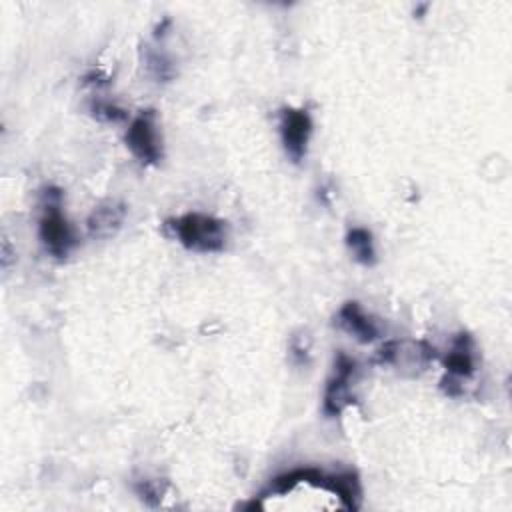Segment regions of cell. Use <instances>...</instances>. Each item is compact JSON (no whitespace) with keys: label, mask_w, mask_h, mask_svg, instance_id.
Masks as SVG:
<instances>
[{"label":"cell","mask_w":512,"mask_h":512,"mask_svg":"<svg viewBox=\"0 0 512 512\" xmlns=\"http://www.w3.org/2000/svg\"><path fill=\"white\" fill-rule=\"evenodd\" d=\"M90 112L100 122H114L116 124V122H122V120L128 118L126 110H122L120 106H116V104H112L108 100H92Z\"/></svg>","instance_id":"cell-11"},{"label":"cell","mask_w":512,"mask_h":512,"mask_svg":"<svg viewBox=\"0 0 512 512\" xmlns=\"http://www.w3.org/2000/svg\"><path fill=\"white\" fill-rule=\"evenodd\" d=\"M346 246L352 252L354 260L362 266H374L376 264V248L372 232L360 226H354L346 234Z\"/></svg>","instance_id":"cell-10"},{"label":"cell","mask_w":512,"mask_h":512,"mask_svg":"<svg viewBox=\"0 0 512 512\" xmlns=\"http://www.w3.org/2000/svg\"><path fill=\"white\" fill-rule=\"evenodd\" d=\"M124 216H126V206L122 202L110 200V202L100 204L98 208L92 210V214L86 220L90 236H94V238L114 236L120 230Z\"/></svg>","instance_id":"cell-9"},{"label":"cell","mask_w":512,"mask_h":512,"mask_svg":"<svg viewBox=\"0 0 512 512\" xmlns=\"http://www.w3.org/2000/svg\"><path fill=\"white\" fill-rule=\"evenodd\" d=\"M336 326L344 330L346 334L354 336L358 342L368 344L374 342L380 334L376 322L362 310V306L356 300L344 302L336 314Z\"/></svg>","instance_id":"cell-8"},{"label":"cell","mask_w":512,"mask_h":512,"mask_svg":"<svg viewBox=\"0 0 512 512\" xmlns=\"http://www.w3.org/2000/svg\"><path fill=\"white\" fill-rule=\"evenodd\" d=\"M358 372L356 360H352L348 354L338 352L334 358V370L332 376L326 380L324 398H322V412L328 418L340 416L352 402V380Z\"/></svg>","instance_id":"cell-4"},{"label":"cell","mask_w":512,"mask_h":512,"mask_svg":"<svg viewBox=\"0 0 512 512\" xmlns=\"http://www.w3.org/2000/svg\"><path fill=\"white\" fill-rule=\"evenodd\" d=\"M146 66H148L150 74H152L156 80H162V82L170 80L172 74H174L170 60H168L166 56L154 52V50H146Z\"/></svg>","instance_id":"cell-12"},{"label":"cell","mask_w":512,"mask_h":512,"mask_svg":"<svg viewBox=\"0 0 512 512\" xmlns=\"http://www.w3.org/2000/svg\"><path fill=\"white\" fill-rule=\"evenodd\" d=\"M280 136L288 158L300 164L308 152L312 136V118L306 108H284L280 112Z\"/></svg>","instance_id":"cell-7"},{"label":"cell","mask_w":512,"mask_h":512,"mask_svg":"<svg viewBox=\"0 0 512 512\" xmlns=\"http://www.w3.org/2000/svg\"><path fill=\"white\" fill-rule=\"evenodd\" d=\"M126 146L142 164H158L162 160V142L156 126V112L146 108L132 118L126 130Z\"/></svg>","instance_id":"cell-5"},{"label":"cell","mask_w":512,"mask_h":512,"mask_svg":"<svg viewBox=\"0 0 512 512\" xmlns=\"http://www.w3.org/2000/svg\"><path fill=\"white\" fill-rule=\"evenodd\" d=\"M302 482L318 486V488H324V490L336 494L346 510L354 512V510L360 508L362 488H360V480H358L356 472L346 470V472H338V474H328V472H324L320 468H312V466L294 468V470H288V472L276 476L270 482V486L266 490H262L256 498L264 500L266 496H272V494L274 496L276 494H286V492L294 490Z\"/></svg>","instance_id":"cell-1"},{"label":"cell","mask_w":512,"mask_h":512,"mask_svg":"<svg viewBox=\"0 0 512 512\" xmlns=\"http://www.w3.org/2000/svg\"><path fill=\"white\" fill-rule=\"evenodd\" d=\"M134 490H136V494L148 504V506H156L158 502H160V498H162V488H160V484L158 482H152V480H140V482H136V486H134Z\"/></svg>","instance_id":"cell-13"},{"label":"cell","mask_w":512,"mask_h":512,"mask_svg":"<svg viewBox=\"0 0 512 512\" xmlns=\"http://www.w3.org/2000/svg\"><path fill=\"white\" fill-rule=\"evenodd\" d=\"M60 208H62V192L58 188H48L44 192V206L38 222V234L46 252L62 260L76 246V234Z\"/></svg>","instance_id":"cell-3"},{"label":"cell","mask_w":512,"mask_h":512,"mask_svg":"<svg viewBox=\"0 0 512 512\" xmlns=\"http://www.w3.org/2000/svg\"><path fill=\"white\" fill-rule=\"evenodd\" d=\"M164 230L174 236L186 250L200 254L222 252L228 240L226 222L202 212H188L178 218H168L164 222Z\"/></svg>","instance_id":"cell-2"},{"label":"cell","mask_w":512,"mask_h":512,"mask_svg":"<svg viewBox=\"0 0 512 512\" xmlns=\"http://www.w3.org/2000/svg\"><path fill=\"white\" fill-rule=\"evenodd\" d=\"M446 366V376L440 382V388L448 396H460L462 386L460 380L470 378L476 370V360H474V340L468 332H462L454 338L450 352L444 358Z\"/></svg>","instance_id":"cell-6"}]
</instances>
